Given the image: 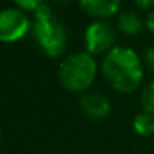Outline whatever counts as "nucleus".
<instances>
[{"instance_id": "7", "label": "nucleus", "mask_w": 154, "mask_h": 154, "mask_svg": "<svg viewBox=\"0 0 154 154\" xmlns=\"http://www.w3.org/2000/svg\"><path fill=\"white\" fill-rule=\"evenodd\" d=\"M80 6L91 17L106 18L113 15L119 9L121 3L118 0H82Z\"/></svg>"}, {"instance_id": "5", "label": "nucleus", "mask_w": 154, "mask_h": 154, "mask_svg": "<svg viewBox=\"0 0 154 154\" xmlns=\"http://www.w3.org/2000/svg\"><path fill=\"white\" fill-rule=\"evenodd\" d=\"M85 42L89 54L109 53L115 44V32L110 24L104 21H95L88 26L85 32Z\"/></svg>"}, {"instance_id": "8", "label": "nucleus", "mask_w": 154, "mask_h": 154, "mask_svg": "<svg viewBox=\"0 0 154 154\" xmlns=\"http://www.w3.org/2000/svg\"><path fill=\"white\" fill-rule=\"evenodd\" d=\"M118 27L127 35H136L143 27V20L134 11H124L118 18Z\"/></svg>"}, {"instance_id": "15", "label": "nucleus", "mask_w": 154, "mask_h": 154, "mask_svg": "<svg viewBox=\"0 0 154 154\" xmlns=\"http://www.w3.org/2000/svg\"><path fill=\"white\" fill-rule=\"evenodd\" d=\"M0 140H2V134H0Z\"/></svg>"}, {"instance_id": "3", "label": "nucleus", "mask_w": 154, "mask_h": 154, "mask_svg": "<svg viewBox=\"0 0 154 154\" xmlns=\"http://www.w3.org/2000/svg\"><path fill=\"white\" fill-rule=\"evenodd\" d=\"M97 74V62L88 51H75L66 56L59 66V80L68 91H86Z\"/></svg>"}, {"instance_id": "14", "label": "nucleus", "mask_w": 154, "mask_h": 154, "mask_svg": "<svg viewBox=\"0 0 154 154\" xmlns=\"http://www.w3.org/2000/svg\"><path fill=\"white\" fill-rule=\"evenodd\" d=\"M136 5L139 8H142V9H149V8L154 6V0H149V2H145V0H143V2H140V0H139V2H136Z\"/></svg>"}, {"instance_id": "6", "label": "nucleus", "mask_w": 154, "mask_h": 154, "mask_svg": "<svg viewBox=\"0 0 154 154\" xmlns=\"http://www.w3.org/2000/svg\"><path fill=\"white\" fill-rule=\"evenodd\" d=\"M79 103L82 110L92 119H101L110 112L109 100L100 92H85L80 97Z\"/></svg>"}, {"instance_id": "1", "label": "nucleus", "mask_w": 154, "mask_h": 154, "mask_svg": "<svg viewBox=\"0 0 154 154\" xmlns=\"http://www.w3.org/2000/svg\"><path fill=\"white\" fill-rule=\"evenodd\" d=\"M103 74L109 85L119 92H131L142 82V62L128 47H113L103 59Z\"/></svg>"}, {"instance_id": "12", "label": "nucleus", "mask_w": 154, "mask_h": 154, "mask_svg": "<svg viewBox=\"0 0 154 154\" xmlns=\"http://www.w3.org/2000/svg\"><path fill=\"white\" fill-rule=\"evenodd\" d=\"M145 65L151 72H154V48L152 47L146 48L145 51Z\"/></svg>"}, {"instance_id": "9", "label": "nucleus", "mask_w": 154, "mask_h": 154, "mask_svg": "<svg viewBox=\"0 0 154 154\" xmlns=\"http://www.w3.org/2000/svg\"><path fill=\"white\" fill-rule=\"evenodd\" d=\"M133 128L140 136H149L154 133V113L149 112H139L133 119Z\"/></svg>"}, {"instance_id": "10", "label": "nucleus", "mask_w": 154, "mask_h": 154, "mask_svg": "<svg viewBox=\"0 0 154 154\" xmlns=\"http://www.w3.org/2000/svg\"><path fill=\"white\" fill-rule=\"evenodd\" d=\"M140 103L145 112L154 113V82H149L148 85L143 86L140 94Z\"/></svg>"}, {"instance_id": "13", "label": "nucleus", "mask_w": 154, "mask_h": 154, "mask_svg": "<svg viewBox=\"0 0 154 154\" xmlns=\"http://www.w3.org/2000/svg\"><path fill=\"white\" fill-rule=\"evenodd\" d=\"M145 23H146V27H148L151 32H154V11H149V14L146 15Z\"/></svg>"}, {"instance_id": "4", "label": "nucleus", "mask_w": 154, "mask_h": 154, "mask_svg": "<svg viewBox=\"0 0 154 154\" xmlns=\"http://www.w3.org/2000/svg\"><path fill=\"white\" fill-rule=\"evenodd\" d=\"M29 26V17L23 9L6 8L0 11V41L12 42L23 38Z\"/></svg>"}, {"instance_id": "11", "label": "nucleus", "mask_w": 154, "mask_h": 154, "mask_svg": "<svg viewBox=\"0 0 154 154\" xmlns=\"http://www.w3.org/2000/svg\"><path fill=\"white\" fill-rule=\"evenodd\" d=\"M41 5V2H35V0H32V2H24V0H20V2H17V6L20 9H23L24 12L26 11H36V8Z\"/></svg>"}, {"instance_id": "2", "label": "nucleus", "mask_w": 154, "mask_h": 154, "mask_svg": "<svg viewBox=\"0 0 154 154\" xmlns=\"http://www.w3.org/2000/svg\"><path fill=\"white\" fill-rule=\"evenodd\" d=\"M33 36L42 51L50 57L60 56L68 44V33L62 21H59L48 5L41 3L35 11Z\"/></svg>"}]
</instances>
